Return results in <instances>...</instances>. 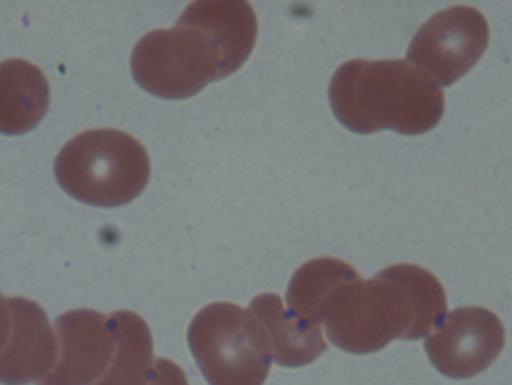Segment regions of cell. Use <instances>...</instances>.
Listing matches in <instances>:
<instances>
[{"instance_id":"6da1fadb","label":"cell","mask_w":512,"mask_h":385,"mask_svg":"<svg viewBox=\"0 0 512 385\" xmlns=\"http://www.w3.org/2000/svg\"><path fill=\"white\" fill-rule=\"evenodd\" d=\"M447 316L443 283L424 267L400 263L371 279L338 283L320 306L328 340L351 355H371L392 340L431 336Z\"/></svg>"},{"instance_id":"7a4b0ae2","label":"cell","mask_w":512,"mask_h":385,"mask_svg":"<svg viewBox=\"0 0 512 385\" xmlns=\"http://www.w3.org/2000/svg\"><path fill=\"white\" fill-rule=\"evenodd\" d=\"M328 101L353 134L392 130L422 136L445 115L441 87L404 60H349L334 72Z\"/></svg>"},{"instance_id":"3957f363","label":"cell","mask_w":512,"mask_h":385,"mask_svg":"<svg viewBox=\"0 0 512 385\" xmlns=\"http://www.w3.org/2000/svg\"><path fill=\"white\" fill-rule=\"evenodd\" d=\"M150 170L146 148L119 130L82 132L54 162L58 185L76 201L93 207L132 203L148 187Z\"/></svg>"},{"instance_id":"277c9868","label":"cell","mask_w":512,"mask_h":385,"mask_svg":"<svg viewBox=\"0 0 512 385\" xmlns=\"http://www.w3.org/2000/svg\"><path fill=\"white\" fill-rule=\"evenodd\" d=\"M189 349L209 385H265L271 349L261 322L230 302L197 312L187 332Z\"/></svg>"},{"instance_id":"5b68a950","label":"cell","mask_w":512,"mask_h":385,"mask_svg":"<svg viewBox=\"0 0 512 385\" xmlns=\"http://www.w3.org/2000/svg\"><path fill=\"white\" fill-rule=\"evenodd\" d=\"M132 74L154 97L181 101L222 80V52L213 35L181 17L175 27L146 33L132 52Z\"/></svg>"},{"instance_id":"8992f818","label":"cell","mask_w":512,"mask_h":385,"mask_svg":"<svg viewBox=\"0 0 512 385\" xmlns=\"http://www.w3.org/2000/svg\"><path fill=\"white\" fill-rule=\"evenodd\" d=\"M490 27L482 11L451 7L426 21L408 46V62L437 87H451L486 54Z\"/></svg>"},{"instance_id":"52a82bcc","label":"cell","mask_w":512,"mask_h":385,"mask_svg":"<svg viewBox=\"0 0 512 385\" xmlns=\"http://www.w3.org/2000/svg\"><path fill=\"white\" fill-rule=\"evenodd\" d=\"M502 320L478 306L457 308L426 338L424 351L435 369L451 379H472L484 373L504 351Z\"/></svg>"},{"instance_id":"ba28073f","label":"cell","mask_w":512,"mask_h":385,"mask_svg":"<svg viewBox=\"0 0 512 385\" xmlns=\"http://www.w3.org/2000/svg\"><path fill=\"white\" fill-rule=\"evenodd\" d=\"M56 340V363L39 385H95L113 361L115 322L89 308L72 310L56 320Z\"/></svg>"},{"instance_id":"9c48e42d","label":"cell","mask_w":512,"mask_h":385,"mask_svg":"<svg viewBox=\"0 0 512 385\" xmlns=\"http://www.w3.org/2000/svg\"><path fill=\"white\" fill-rule=\"evenodd\" d=\"M11 334L0 351V383L29 385L44 379L58 355L56 332L46 310L27 297H9Z\"/></svg>"},{"instance_id":"30bf717a","label":"cell","mask_w":512,"mask_h":385,"mask_svg":"<svg viewBox=\"0 0 512 385\" xmlns=\"http://www.w3.org/2000/svg\"><path fill=\"white\" fill-rule=\"evenodd\" d=\"M248 312L261 322L271 357L279 367H306L326 351L322 326L308 324L287 312L277 293L256 295Z\"/></svg>"},{"instance_id":"8fae6325","label":"cell","mask_w":512,"mask_h":385,"mask_svg":"<svg viewBox=\"0 0 512 385\" xmlns=\"http://www.w3.org/2000/svg\"><path fill=\"white\" fill-rule=\"evenodd\" d=\"M207 29L222 52V78L234 74L250 58L259 23L250 3L244 0H199L181 15Z\"/></svg>"},{"instance_id":"7c38bea8","label":"cell","mask_w":512,"mask_h":385,"mask_svg":"<svg viewBox=\"0 0 512 385\" xmlns=\"http://www.w3.org/2000/svg\"><path fill=\"white\" fill-rule=\"evenodd\" d=\"M48 109L50 82L41 68L19 58L0 62V134H29Z\"/></svg>"},{"instance_id":"4fadbf2b","label":"cell","mask_w":512,"mask_h":385,"mask_svg":"<svg viewBox=\"0 0 512 385\" xmlns=\"http://www.w3.org/2000/svg\"><path fill=\"white\" fill-rule=\"evenodd\" d=\"M115 353L109 369L95 385H146L154 365V340L146 320L134 312L111 314Z\"/></svg>"},{"instance_id":"5bb4252c","label":"cell","mask_w":512,"mask_h":385,"mask_svg":"<svg viewBox=\"0 0 512 385\" xmlns=\"http://www.w3.org/2000/svg\"><path fill=\"white\" fill-rule=\"evenodd\" d=\"M359 275L357 269L338 259H314L297 269L287 287V312L308 324L320 326V306L338 285Z\"/></svg>"},{"instance_id":"9a60e30c","label":"cell","mask_w":512,"mask_h":385,"mask_svg":"<svg viewBox=\"0 0 512 385\" xmlns=\"http://www.w3.org/2000/svg\"><path fill=\"white\" fill-rule=\"evenodd\" d=\"M146 385H189L187 373L170 359H156Z\"/></svg>"},{"instance_id":"2e32d148","label":"cell","mask_w":512,"mask_h":385,"mask_svg":"<svg viewBox=\"0 0 512 385\" xmlns=\"http://www.w3.org/2000/svg\"><path fill=\"white\" fill-rule=\"evenodd\" d=\"M11 334V310L9 299L0 295V351L7 345V338Z\"/></svg>"}]
</instances>
